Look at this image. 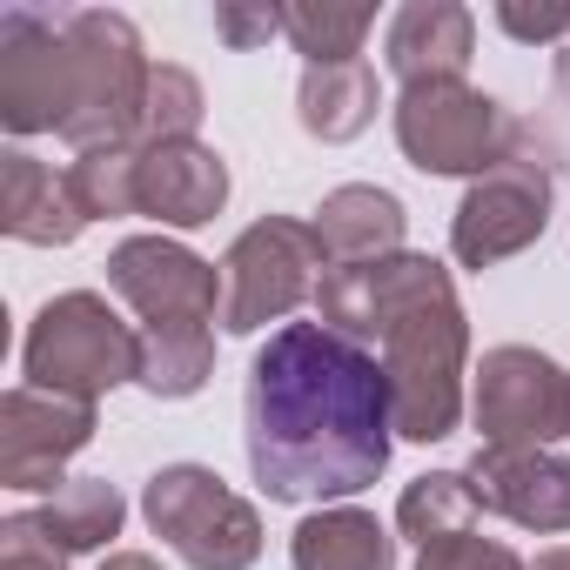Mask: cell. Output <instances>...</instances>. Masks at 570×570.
Instances as JSON below:
<instances>
[{
	"label": "cell",
	"mask_w": 570,
	"mask_h": 570,
	"mask_svg": "<svg viewBox=\"0 0 570 570\" xmlns=\"http://www.w3.org/2000/svg\"><path fill=\"white\" fill-rule=\"evenodd\" d=\"M376 28L370 8H282V35L296 41V55L309 68H336V61H363V35Z\"/></svg>",
	"instance_id": "25"
},
{
	"label": "cell",
	"mask_w": 570,
	"mask_h": 570,
	"mask_svg": "<svg viewBox=\"0 0 570 570\" xmlns=\"http://www.w3.org/2000/svg\"><path fill=\"white\" fill-rule=\"evenodd\" d=\"M75 8H0V128L8 135H61L75 95Z\"/></svg>",
	"instance_id": "10"
},
{
	"label": "cell",
	"mask_w": 570,
	"mask_h": 570,
	"mask_svg": "<svg viewBox=\"0 0 570 570\" xmlns=\"http://www.w3.org/2000/svg\"><path fill=\"white\" fill-rule=\"evenodd\" d=\"M61 557L68 550L48 537L41 510H14L8 523H0V570H68Z\"/></svg>",
	"instance_id": "27"
},
{
	"label": "cell",
	"mask_w": 570,
	"mask_h": 570,
	"mask_svg": "<svg viewBox=\"0 0 570 570\" xmlns=\"http://www.w3.org/2000/svg\"><path fill=\"white\" fill-rule=\"evenodd\" d=\"M470 55H476V21L456 0H410V8H396V21L383 35V61L403 88L463 81Z\"/></svg>",
	"instance_id": "16"
},
{
	"label": "cell",
	"mask_w": 570,
	"mask_h": 570,
	"mask_svg": "<svg viewBox=\"0 0 570 570\" xmlns=\"http://www.w3.org/2000/svg\"><path fill=\"white\" fill-rule=\"evenodd\" d=\"M497 28L510 41H570V8H523V0H503Z\"/></svg>",
	"instance_id": "30"
},
{
	"label": "cell",
	"mask_w": 570,
	"mask_h": 570,
	"mask_svg": "<svg viewBox=\"0 0 570 570\" xmlns=\"http://www.w3.org/2000/svg\"><path fill=\"white\" fill-rule=\"evenodd\" d=\"M383 376H390L396 436L443 443L463 423V376H470V323H463V303H436V309L410 316L383 343Z\"/></svg>",
	"instance_id": "6"
},
{
	"label": "cell",
	"mask_w": 570,
	"mask_h": 570,
	"mask_svg": "<svg viewBox=\"0 0 570 570\" xmlns=\"http://www.w3.org/2000/svg\"><path fill=\"white\" fill-rule=\"evenodd\" d=\"M228 208V161L202 141L141 148V215L161 228H208Z\"/></svg>",
	"instance_id": "15"
},
{
	"label": "cell",
	"mask_w": 570,
	"mask_h": 570,
	"mask_svg": "<svg viewBox=\"0 0 570 570\" xmlns=\"http://www.w3.org/2000/svg\"><path fill=\"white\" fill-rule=\"evenodd\" d=\"M148 530L188 570H248L262 557V517L208 463H161L141 490Z\"/></svg>",
	"instance_id": "4"
},
{
	"label": "cell",
	"mask_w": 570,
	"mask_h": 570,
	"mask_svg": "<svg viewBox=\"0 0 570 570\" xmlns=\"http://www.w3.org/2000/svg\"><path fill=\"white\" fill-rule=\"evenodd\" d=\"M68 48H75V95H68L61 141H75L81 155L135 148L148 75H155V61L141 55L135 21L115 14V8H75L68 14Z\"/></svg>",
	"instance_id": "2"
},
{
	"label": "cell",
	"mask_w": 570,
	"mask_h": 570,
	"mask_svg": "<svg viewBox=\"0 0 570 570\" xmlns=\"http://www.w3.org/2000/svg\"><path fill=\"white\" fill-rule=\"evenodd\" d=\"M108 289L141 323H222V268L168 235H128L108 255Z\"/></svg>",
	"instance_id": "12"
},
{
	"label": "cell",
	"mask_w": 570,
	"mask_h": 570,
	"mask_svg": "<svg viewBox=\"0 0 570 570\" xmlns=\"http://www.w3.org/2000/svg\"><path fill=\"white\" fill-rule=\"evenodd\" d=\"M476 517H483V503H476V490H470L463 470H430V476H416V483L396 497V530H403L416 550L450 543V537H470Z\"/></svg>",
	"instance_id": "22"
},
{
	"label": "cell",
	"mask_w": 570,
	"mask_h": 570,
	"mask_svg": "<svg viewBox=\"0 0 570 570\" xmlns=\"http://www.w3.org/2000/svg\"><path fill=\"white\" fill-rule=\"evenodd\" d=\"M510 115L470 81H423L396 95V148L423 175H490L510 155Z\"/></svg>",
	"instance_id": "8"
},
{
	"label": "cell",
	"mask_w": 570,
	"mask_h": 570,
	"mask_svg": "<svg viewBox=\"0 0 570 570\" xmlns=\"http://www.w3.org/2000/svg\"><path fill=\"white\" fill-rule=\"evenodd\" d=\"M101 570H161V563H155L148 550H108V557H101Z\"/></svg>",
	"instance_id": "31"
},
{
	"label": "cell",
	"mask_w": 570,
	"mask_h": 570,
	"mask_svg": "<svg viewBox=\"0 0 570 570\" xmlns=\"http://www.w3.org/2000/svg\"><path fill=\"white\" fill-rule=\"evenodd\" d=\"M68 188L88 222H121L141 215V148H95L68 168Z\"/></svg>",
	"instance_id": "24"
},
{
	"label": "cell",
	"mask_w": 570,
	"mask_h": 570,
	"mask_svg": "<svg viewBox=\"0 0 570 570\" xmlns=\"http://www.w3.org/2000/svg\"><path fill=\"white\" fill-rule=\"evenodd\" d=\"M202 115H208L202 81H195L188 68L161 61V68L148 75V101H141V135H135V148H148V141H195Z\"/></svg>",
	"instance_id": "26"
},
{
	"label": "cell",
	"mask_w": 570,
	"mask_h": 570,
	"mask_svg": "<svg viewBox=\"0 0 570 570\" xmlns=\"http://www.w3.org/2000/svg\"><path fill=\"white\" fill-rule=\"evenodd\" d=\"M316 248L330 268H350V262H383V255H403V202L376 181H350V188H330L323 208H316Z\"/></svg>",
	"instance_id": "18"
},
{
	"label": "cell",
	"mask_w": 570,
	"mask_h": 570,
	"mask_svg": "<svg viewBox=\"0 0 570 570\" xmlns=\"http://www.w3.org/2000/svg\"><path fill=\"white\" fill-rule=\"evenodd\" d=\"M95 443V403L55 396V390H8L0 396V483L8 490H61L68 456Z\"/></svg>",
	"instance_id": "13"
},
{
	"label": "cell",
	"mask_w": 570,
	"mask_h": 570,
	"mask_svg": "<svg viewBox=\"0 0 570 570\" xmlns=\"http://www.w3.org/2000/svg\"><path fill=\"white\" fill-rule=\"evenodd\" d=\"M550 228V168L523 148H510L490 175H476L450 215V255L463 268H497L523 255Z\"/></svg>",
	"instance_id": "11"
},
{
	"label": "cell",
	"mask_w": 570,
	"mask_h": 570,
	"mask_svg": "<svg viewBox=\"0 0 570 570\" xmlns=\"http://www.w3.org/2000/svg\"><path fill=\"white\" fill-rule=\"evenodd\" d=\"M248 470L275 503H336L390 470L396 410L383 356L343 343L323 323L275 330L242 390Z\"/></svg>",
	"instance_id": "1"
},
{
	"label": "cell",
	"mask_w": 570,
	"mask_h": 570,
	"mask_svg": "<svg viewBox=\"0 0 570 570\" xmlns=\"http://www.w3.org/2000/svg\"><path fill=\"white\" fill-rule=\"evenodd\" d=\"M456 303V282L436 255H383V262H350V268H323L316 282V323L336 330L356 350H383L410 316Z\"/></svg>",
	"instance_id": "7"
},
{
	"label": "cell",
	"mask_w": 570,
	"mask_h": 570,
	"mask_svg": "<svg viewBox=\"0 0 570 570\" xmlns=\"http://www.w3.org/2000/svg\"><path fill=\"white\" fill-rule=\"evenodd\" d=\"M121 517H128V503H121V490H115L108 476H75V483H61V490L41 503V523H48V537H55L68 557L115 543V537H121Z\"/></svg>",
	"instance_id": "23"
},
{
	"label": "cell",
	"mask_w": 570,
	"mask_h": 570,
	"mask_svg": "<svg viewBox=\"0 0 570 570\" xmlns=\"http://www.w3.org/2000/svg\"><path fill=\"white\" fill-rule=\"evenodd\" d=\"M470 416L483 450H550L570 436V370H557L530 343L483 350L470 370Z\"/></svg>",
	"instance_id": "9"
},
{
	"label": "cell",
	"mask_w": 570,
	"mask_h": 570,
	"mask_svg": "<svg viewBox=\"0 0 570 570\" xmlns=\"http://www.w3.org/2000/svg\"><path fill=\"white\" fill-rule=\"evenodd\" d=\"M383 108V88H376V68L370 61H336V68H303V88H296V121L316 135V141H356Z\"/></svg>",
	"instance_id": "20"
},
{
	"label": "cell",
	"mask_w": 570,
	"mask_h": 570,
	"mask_svg": "<svg viewBox=\"0 0 570 570\" xmlns=\"http://www.w3.org/2000/svg\"><path fill=\"white\" fill-rule=\"evenodd\" d=\"M416 570H530L510 543H497V537H450V543H430L423 557H416Z\"/></svg>",
	"instance_id": "28"
},
{
	"label": "cell",
	"mask_w": 570,
	"mask_h": 570,
	"mask_svg": "<svg viewBox=\"0 0 570 570\" xmlns=\"http://www.w3.org/2000/svg\"><path fill=\"white\" fill-rule=\"evenodd\" d=\"M530 570H570V543H563V550H543V557H537Z\"/></svg>",
	"instance_id": "32"
},
{
	"label": "cell",
	"mask_w": 570,
	"mask_h": 570,
	"mask_svg": "<svg viewBox=\"0 0 570 570\" xmlns=\"http://www.w3.org/2000/svg\"><path fill=\"white\" fill-rule=\"evenodd\" d=\"M208 376H215V336H208V323H148L141 330L135 383L148 396L181 403V396H202Z\"/></svg>",
	"instance_id": "21"
},
{
	"label": "cell",
	"mask_w": 570,
	"mask_h": 570,
	"mask_svg": "<svg viewBox=\"0 0 570 570\" xmlns=\"http://www.w3.org/2000/svg\"><path fill=\"white\" fill-rule=\"evenodd\" d=\"M215 35L248 55V48H268V35H282V8H235V0H222L215 8Z\"/></svg>",
	"instance_id": "29"
},
{
	"label": "cell",
	"mask_w": 570,
	"mask_h": 570,
	"mask_svg": "<svg viewBox=\"0 0 570 570\" xmlns=\"http://www.w3.org/2000/svg\"><path fill=\"white\" fill-rule=\"evenodd\" d=\"M483 510L510 517L517 530L563 537L570 530V456L557 450H476L463 463Z\"/></svg>",
	"instance_id": "14"
},
{
	"label": "cell",
	"mask_w": 570,
	"mask_h": 570,
	"mask_svg": "<svg viewBox=\"0 0 570 570\" xmlns=\"http://www.w3.org/2000/svg\"><path fill=\"white\" fill-rule=\"evenodd\" d=\"M289 563L296 570H396V537L370 510L336 503V510H316L296 523Z\"/></svg>",
	"instance_id": "19"
},
{
	"label": "cell",
	"mask_w": 570,
	"mask_h": 570,
	"mask_svg": "<svg viewBox=\"0 0 570 570\" xmlns=\"http://www.w3.org/2000/svg\"><path fill=\"white\" fill-rule=\"evenodd\" d=\"M557 81H563V95H570V41H563V55H557Z\"/></svg>",
	"instance_id": "33"
},
{
	"label": "cell",
	"mask_w": 570,
	"mask_h": 570,
	"mask_svg": "<svg viewBox=\"0 0 570 570\" xmlns=\"http://www.w3.org/2000/svg\"><path fill=\"white\" fill-rule=\"evenodd\" d=\"M135 363H141V336L95 289H68V296L41 303V316L28 323V343H21V376L35 390L81 396V403L135 383Z\"/></svg>",
	"instance_id": "3"
},
{
	"label": "cell",
	"mask_w": 570,
	"mask_h": 570,
	"mask_svg": "<svg viewBox=\"0 0 570 570\" xmlns=\"http://www.w3.org/2000/svg\"><path fill=\"white\" fill-rule=\"evenodd\" d=\"M0 228L28 248H68L88 228V215H81L68 175H55L28 148H8L0 155Z\"/></svg>",
	"instance_id": "17"
},
{
	"label": "cell",
	"mask_w": 570,
	"mask_h": 570,
	"mask_svg": "<svg viewBox=\"0 0 570 570\" xmlns=\"http://www.w3.org/2000/svg\"><path fill=\"white\" fill-rule=\"evenodd\" d=\"M323 248L316 228L296 215H262L248 222L228 255H222V330L228 336H255L268 323H282L289 309L316 303V282H323Z\"/></svg>",
	"instance_id": "5"
}]
</instances>
